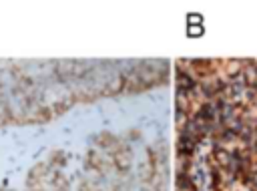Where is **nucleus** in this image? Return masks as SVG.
Here are the masks:
<instances>
[]
</instances>
